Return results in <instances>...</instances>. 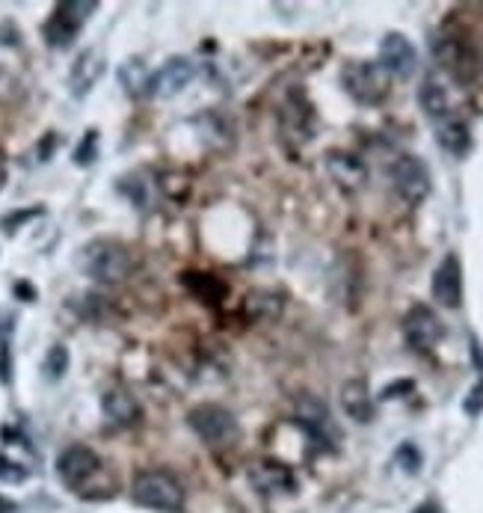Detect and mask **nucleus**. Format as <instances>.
Returning a JSON list of instances; mask_svg holds the SVG:
<instances>
[{
    "label": "nucleus",
    "instance_id": "1",
    "mask_svg": "<svg viewBox=\"0 0 483 513\" xmlns=\"http://www.w3.org/2000/svg\"><path fill=\"white\" fill-rule=\"evenodd\" d=\"M83 276H89L98 285H119L131 276L134 258L116 241H92L78 256Z\"/></svg>",
    "mask_w": 483,
    "mask_h": 513
},
{
    "label": "nucleus",
    "instance_id": "2",
    "mask_svg": "<svg viewBox=\"0 0 483 513\" xmlns=\"http://www.w3.org/2000/svg\"><path fill=\"white\" fill-rule=\"evenodd\" d=\"M131 499L140 508L158 513H181V508H184V490H181L178 478H172L163 469L140 472L131 484Z\"/></svg>",
    "mask_w": 483,
    "mask_h": 513
},
{
    "label": "nucleus",
    "instance_id": "3",
    "mask_svg": "<svg viewBox=\"0 0 483 513\" xmlns=\"http://www.w3.org/2000/svg\"><path fill=\"white\" fill-rule=\"evenodd\" d=\"M98 9L95 0H63L54 6L51 18L45 21L42 27V36L51 48L63 51V48H72L78 33L83 30V24L92 18V12Z\"/></svg>",
    "mask_w": 483,
    "mask_h": 513
},
{
    "label": "nucleus",
    "instance_id": "4",
    "mask_svg": "<svg viewBox=\"0 0 483 513\" xmlns=\"http://www.w3.org/2000/svg\"><path fill=\"white\" fill-rule=\"evenodd\" d=\"M187 425L211 448H229L241 436L238 419L226 407H220V404H199L196 410H190Z\"/></svg>",
    "mask_w": 483,
    "mask_h": 513
},
{
    "label": "nucleus",
    "instance_id": "5",
    "mask_svg": "<svg viewBox=\"0 0 483 513\" xmlns=\"http://www.w3.org/2000/svg\"><path fill=\"white\" fill-rule=\"evenodd\" d=\"M389 72L380 63H368V60H353L344 66L341 72V84L347 89V95L365 107L380 104L389 95Z\"/></svg>",
    "mask_w": 483,
    "mask_h": 513
},
{
    "label": "nucleus",
    "instance_id": "6",
    "mask_svg": "<svg viewBox=\"0 0 483 513\" xmlns=\"http://www.w3.org/2000/svg\"><path fill=\"white\" fill-rule=\"evenodd\" d=\"M57 475L72 493L89 496V487L104 475V460L86 445H69L57 457Z\"/></svg>",
    "mask_w": 483,
    "mask_h": 513
},
{
    "label": "nucleus",
    "instance_id": "7",
    "mask_svg": "<svg viewBox=\"0 0 483 513\" xmlns=\"http://www.w3.org/2000/svg\"><path fill=\"white\" fill-rule=\"evenodd\" d=\"M433 57L457 84H472L478 75V54L460 36H436L433 39Z\"/></svg>",
    "mask_w": 483,
    "mask_h": 513
},
{
    "label": "nucleus",
    "instance_id": "8",
    "mask_svg": "<svg viewBox=\"0 0 483 513\" xmlns=\"http://www.w3.org/2000/svg\"><path fill=\"white\" fill-rule=\"evenodd\" d=\"M389 175H392V184H395V190H398V196H401L403 202L421 205L430 196L433 178H430V170H427V164L421 158H415V155L395 158Z\"/></svg>",
    "mask_w": 483,
    "mask_h": 513
},
{
    "label": "nucleus",
    "instance_id": "9",
    "mask_svg": "<svg viewBox=\"0 0 483 513\" xmlns=\"http://www.w3.org/2000/svg\"><path fill=\"white\" fill-rule=\"evenodd\" d=\"M442 336H445V327L430 306H412L403 315V339L412 350L430 353L436 344L442 342Z\"/></svg>",
    "mask_w": 483,
    "mask_h": 513
},
{
    "label": "nucleus",
    "instance_id": "10",
    "mask_svg": "<svg viewBox=\"0 0 483 513\" xmlns=\"http://www.w3.org/2000/svg\"><path fill=\"white\" fill-rule=\"evenodd\" d=\"M297 425L306 430V436L312 442H318L321 448H332L335 439H338V428H335L326 404L318 401V398H312V395L297 401Z\"/></svg>",
    "mask_w": 483,
    "mask_h": 513
},
{
    "label": "nucleus",
    "instance_id": "11",
    "mask_svg": "<svg viewBox=\"0 0 483 513\" xmlns=\"http://www.w3.org/2000/svg\"><path fill=\"white\" fill-rule=\"evenodd\" d=\"M249 484L261 496H288L297 490L294 472L279 460H258L249 466Z\"/></svg>",
    "mask_w": 483,
    "mask_h": 513
},
{
    "label": "nucleus",
    "instance_id": "12",
    "mask_svg": "<svg viewBox=\"0 0 483 513\" xmlns=\"http://www.w3.org/2000/svg\"><path fill=\"white\" fill-rule=\"evenodd\" d=\"M389 78H412L415 75V66H418V54H415V45L403 36V33H389L383 36L380 42V60H377Z\"/></svg>",
    "mask_w": 483,
    "mask_h": 513
},
{
    "label": "nucleus",
    "instance_id": "13",
    "mask_svg": "<svg viewBox=\"0 0 483 513\" xmlns=\"http://www.w3.org/2000/svg\"><path fill=\"white\" fill-rule=\"evenodd\" d=\"M193 78H196V66L187 57H172L149 78V92L158 98H172L193 84Z\"/></svg>",
    "mask_w": 483,
    "mask_h": 513
},
{
    "label": "nucleus",
    "instance_id": "14",
    "mask_svg": "<svg viewBox=\"0 0 483 513\" xmlns=\"http://www.w3.org/2000/svg\"><path fill=\"white\" fill-rule=\"evenodd\" d=\"M433 297L445 309H460L463 303V267L454 253L442 258V264L433 273Z\"/></svg>",
    "mask_w": 483,
    "mask_h": 513
},
{
    "label": "nucleus",
    "instance_id": "15",
    "mask_svg": "<svg viewBox=\"0 0 483 513\" xmlns=\"http://www.w3.org/2000/svg\"><path fill=\"white\" fill-rule=\"evenodd\" d=\"M101 413H104V422H107L110 428L119 430L134 428V425L140 422V416H143L137 398H134L131 392H125V389H110V392H104V398H101Z\"/></svg>",
    "mask_w": 483,
    "mask_h": 513
},
{
    "label": "nucleus",
    "instance_id": "16",
    "mask_svg": "<svg viewBox=\"0 0 483 513\" xmlns=\"http://www.w3.org/2000/svg\"><path fill=\"white\" fill-rule=\"evenodd\" d=\"M101 75H104V54L98 48H86L81 57L75 60L72 72H69V89H72V95L75 98L89 95L95 89V84L101 81Z\"/></svg>",
    "mask_w": 483,
    "mask_h": 513
},
{
    "label": "nucleus",
    "instance_id": "17",
    "mask_svg": "<svg viewBox=\"0 0 483 513\" xmlns=\"http://www.w3.org/2000/svg\"><path fill=\"white\" fill-rule=\"evenodd\" d=\"M326 170L335 178V184L341 190H347V193L359 190L365 184V178H368V170H365L362 158H356L350 152H329L326 155Z\"/></svg>",
    "mask_w": 483,
    "mask_h": 513
},
{
    "label": "nucleus",
    "instance_id": "18",
    "mask_svg": "<svg viewBox=\"0 0 483 513\" xmlns=\"http://www.w3.org/2000/svg\"><path fill=\"white\" fill-rule=\"evenodd\" d=\"M341 407L356 425H368L377 416V407H374V398H371L365 380H347L341 386Z\"/></svg>",
    "mask_w": 483,
    "mask_h": 513
},
{
    "label": "nucleus",
    "instance_id": "19",
    "mask_svg": "<svg viewBox=\"0 0 483 513\" xmlns=\"http://www.w3.org/2000/svg\"><path fill=\"white\" fill-rule=\"evenodd\" d=\"M436 140H439V146H442L448 155H454V158H466L469 149H472V131H469V125L460 122V119H445V122H439V125H436Z\"/></svg>",
    "mask_w": 483,
    "mask_h": 513
},
{
    "label": "nucleus",
    "instance_id": "20",
    "mask_svg": "<svg viewBox=\"0 0 483 513\" xmlns=\"http://www.w3.org/2000/svg\"><path fill=\"white\" fill-rule=\"evenodd\" d=\"M184 285L193 291V297H199L202 303L208 306H220L226 297H229V285L223 279H217L214 273H199V270H190L184 276Z\"/></svg>",
    "mask_w": 483,
    "mask_h": 513
},
{
    "label": "nucleus",
    "instance_id": "21",
    "mask_svg": "<svg viewBox=\"0 0 483 513\" xmlns=\"http://www.w3.org/2000/svg\"><path fill=\"white\" fill-rule=\"evenodd\" d=\"M418 104H421L424 116H427V119H433L436 125H439V122H445V119H451L448 92H445V86L439 84L436 78H427V81L421 84V89H418Z\"/></svg>",
    "mask_w": 483,
    "mask_h": 513
},
{
    "label": "nucleus",
    "instance_id": "22",
    "mask_svg": "<svg viewBox=\"0 0 483 513\" xmlns=\"http://www.w3.org/2000/svg\"><path fill=\"white\" fill-rule=\"evenodd\" d=\"M282 306L285 300L276 291H249L243 300V312L252 321H276L282 315Z\"/></svg>",
    "mask_w": 483,
    "mask_h": 513
},
{
    "label": "nucleus",
    "instance_id": "23",
    "mask_svg": "<svg viewBox=\"0 0 483 513\" xmlns=\"http://www.w3.org/2000/svg\"><path fill=\"white\" fill-rule=\"evenodd\" d=\"M282 125H285L288 134H297L300 143H306V140L315 137V131H312L315 125H312V110H309V104L285 101V107H282Z\"/></svg>",
    "mask_w": 483,
    "mask_h": 513
},
{
    "label": "nucleus",
    "instance_id": "24",
    "mask_svg": "<svg viewBox=\"0 0 483 513\" xmlns=\"http://www.w3.org/2000/svg\"><path fill=\"white\" fill-rule=\"evenodd\" d=\"M149 72L143 66V60H128L122 69H119V81H122V89L128 95H143L149 89Z\"/></svg>",
    "mask_w": 483,
    "mask_h": 513
},
{
    "label": "nucleus",
    "instance_id": "25",
    "mask_svg": "<svg viewBox=\"0 0 483 513\" xmlns=\"http://www.w3.org/2000/svg\"><path fill=\"white\" fill-rule=\"evenodd\" d=\"M66 368H69V350H66V344H54L42 362V374L48 380H63Z\"/></svg>",
    "mask_w": 483,
    "mask_h": 513
},
{
    "label": "nucleus",
    "instance_id": "26",
    "mask_svg": "<svg viewBox=\"0 0 483 513\" xmlns=\"http://www.w3.org/2000/svg\"><path fill=\"white\" fill-rule=\"evenodd\" d=\"M27 478H30V466L0 451V481L3 484H24Z\"/></svg>",
    "mask_w": 483,
    "mask_h": 513
},
{
    "label": "nucleus",
    "instance_id": "27",
    "mask_svg": "<svg viewBox=\"0 0 483 513\" xmlns=\"http://www.w3.org/2000/svg\"><path fill=\"white\" fill-rule=\"evenodd\" d=\"M95 158H98V131H89L81 140V146L75 149V164L89 167V164H95Z\"/></svg>",
    "mask_w": 483,
    "mask_h": 513
},
{
    "label": "nucleus",
    "instance_id": "28",
    "mask_svg": "<svg viewBox=\"0 0 483 513\" xmlns=\"http://www.w3.org/2000/svg\"><path fill=\"white\" fill-rule=\"evenodd\" d=\"M463 410H466V413H469L472 419H475V416H481V413H483V374H481V383H478V386L472 389V395H469V398L463 401Z\"/></svg>",
    "mask_w": 483,
    "mask_h": 513
},
{
    "label": "nucleus",
    "instance_id": "29",
    "mask_svg": "<svg viewBox=\"0 0 483 513\" xmlns=\"http://www.w3.org/2000/svg\"><path fill=\"white\" fill-rule=\"evenodd\" d=\"M6 184V164H3V158H0V187Z\"/></svg>",
    "mask_w": 483,
    "mask_h": 513
}]
</instances>
